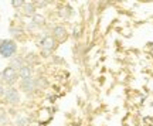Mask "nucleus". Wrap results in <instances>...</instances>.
Returning a JSON list of instances; mask_svg holds the SVG:
<instances>
[{
  "mask_svg": "<svg viewBox=\"0 0 153 126\" xmlns=\"http://www.w3.org/2000/svg\"><path fill=\"white\" fill-rule=\"evenodd\" d=\"M53 37L55 39V41H64V40H67V37H68V33H67V30L64 27H61V26H57V27H54V30H53Z\"/></svg>",
  "mask_w": 153,
  "mask_h": 126,
  "instance_id": "obj_5",
  "label": "nucleus"
},
{
  "mask_svg": "<svg viewBox=\"0 0 153 126\" xmlns=\"http://www.w3.org/2000/svg\"><path fill=\"white\" fill-rule=\"evenodd\" d=\"M55 45H57V41L53 36H47V37H44L43 41H41V48L45 51V53H50V51H53L55 48Z\"/></svg>",
  "mask_w": 153,
  "mask_h": 126,
  "instance_id": "obj_4",
  "label": "nucleus"
},
{
  "mask_svg": "<svg viewBox=\"0 0 153 126\" xmlns=\"http://www.w3.org/2000/svg\"><path fill=\"white\" fill-rule=\"evenodd\" d=\"M1 75H3V81H4L6 84H9V85H13V84L17 81L19 72H17L14 68H11V67H7L4 71L1 72Z\"/></svg>",
  "mask_w": 153,
  "mask_h": 126,
  "instance_id": "obj_2",
  "label": "nucleus"
},
{
  "mask_svg": "<svg viewBox=\"0 0 153 126\" xmlns=\"http://www.w3.org/2000/svg\"><path fill=\"white\" fill-rule=\"evenodd\" d=\"M11 4L14 6V7H20V6H24V1H22V0L20 1H13Z\"/></svg>",
  "mask_w": 153,
  "mask_h": 126,
  "instance_id": "obj_13",
  "label": "nucleus"
},
{
  "mask_svg": "<svg viewBox=\"0 0 153 126\" xmlns=\"http://www.w3.org/2000/svg\"><path fill=\"white\" fill-rule=\"evenodd\" d=\"M19 75H20L22 79H30L31 78V68L28 65H24L23 68L19 70Z\"/></svg>",
  "mask_w": 153,
  "mask_h": 126,
  "instance_id": "obj_6",
  "label": "nucleus"
},
{
  "mask_svg": "<svg viewBox=\"0 0 153 126\" xmlns=\"http://www.w3.org/2000/svg\"><path fill=\"white\" fill-rule=\"evenodd\" d=\"M44 21H45V19H44V16H41V14L36 13V14L33 16V23H36L37 26H41V24H44Z\"/></svg>",
  "mask_w": 153,
  "mask_h": 126,
  "instance_id": "obj_10",
  "label": "nucleus"
},
{
  "mask_svg": "<svg viewBox=\"0 0 153 126\" xmlns=\"http://www.w3.org/2000/svg\"><path fill=\"white\" fill-rule=\"evenodd\" d=\"M4 96H6V99H7V102H10V104H13V105H16L20 102V93H19V91L14 89V88L6 89Z\"/></svg>",
  "mask_w": 153,
  "mask_h": 126,
  "instance_id": "obj_3",
  "label": "nucleus"
},
{
  "mask_svg": "<svg viewBox=\"0 0 153 126\" xmlns=\"http://www.w3.org/2000/svg\"><path fill=\"white\" fill-rule=\"evenodd\" d=\"M4 89H3V87H1V85H0V95H4Z\"/></svg>",
  "mask_w": 153,
  "mask_h": 126,
  "instance_id": "obj_14",
  "label": "nucleus"
},
{
  "mask_svg": "<svg viewBox=\"0 0 153 126\" xmlns=\"http://www.w3.org/2000/svg\"><path fill=\"white\" fill-rule=\"evenodd\" d=\"M28 123L27 119H24V118H19L17 119V126H26Z\"/></svg>",
  "mask_w": 153,
  "mask_h": 126,
  "instance_id": "obj_11",
  "label": "nucleus"
},
{
  "mask_svg": "<svg viewBox=\"0 0 153 126\" xmlns=\"http://www.w3.org/2000/svg\"><path fill=\"white\" fill-rule=\"evenodd\" d=\"M74 36H75V37H79V36H81V26H76V27L74 28Z\"/></svg>",
  "mask_w": 153,
  "mask_h": 126,
  "instance_id": "obj_12",
  "label": "nucleus"
},
{
  "mask_svg": "<svg viewBox=\"0 0 153 126\" xmlns=\"http://www.w3.org/2000/svg\"><path fill=\"white\" fill-rule=\"evenodd\" d=\"M22 88L23 91H26V92H30V91H33L34 89V81L30 78V79H23L22 81Z\"/></svg>",
  "mask_w": 153,
  "mask_h": 126,
  "instance_id": "obj_7",
  "label": "nucleus"
},
{
  "mask_svg": "<svg viewBox=\"0 0 153 126\" xmlns=\"http://www.w3.org/2000/svg\"><path fill=\"white\" fill-rule=\"evenodd\" d=\"M17 45L13 40H0V55L4 58H10L16 54Z\"/></svg>",
  "mask_w": 153,
  "mask_h": 126,
  "instance_id": "obj_1",
  "label": "nucleus"
},
{
  "mask_svg": "<svg viewBox=\"0 0 153 126\" xmlns=\"http://www.w3.org/2000/svg\"><path fill=\"white\" fill-rule=\"evenodd\" d=\"M11 68H14V70H20V68H23V60L22 58H13V60H11Z\"/></svg>",
  "mask_w": 153,
  "mask_h": 126,
  "instance_id": "obj_9",
  "label": "nucleus"
},
{
  "mask_svg": "<svg viewBox=\"0 0 153 126\" xmlns=\"http://www.w3.org/2000/svg\"><path fill=\"white\" fill-rule=\"evenodd\" d=\"M23 11H24L26 16H34V14H36V6L31 4V3H24Z\"/></svg>",
  "mask_w": 153,
  "mask_h": 126,
  "instance_id": "obj_8",
  "label": "nucleus"
}]
</instances>
